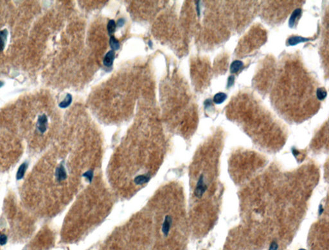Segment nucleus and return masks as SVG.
Segmentation results:
<instances>
[{
	"instance_id": "7ed1b4c3",
	"label": "nucleus",
	"mask_w": 329,
	"mask_h": 250,
	"mask_svg": "<svg viewBox=\"0 0 329 250\" xmlns=\"http://www.w3.org/2000/svg\"><path fill=\"white\" fill-rule=\"evenodd\" d=\"M55 178L58 183H62L67 180L68 178L69 173L67 171L66 163L64 160L61 162L60 164L57 166L55 171Z\"/></svg>"
},
{
	"instance_id": "f8f14e48",
	"label": "nucleus",
	"mask_w": 329,
	"mask_h": 250,
	"mask_svg": "<svg viewBox=\"0 0 329 250\" xmlns=\"http://www.w3.org/2000/svg\"><path fill=\"white\" fill-rule=\"evenodd\" d=\"M71 102H72V96L70 94H67L66 96L65 97V99L59 104V106L62 108H66L71 105Z\"/></svg>"
},
{
	"instance_id": "f3484780",
	"label": "nucleus",
	"mask_w": 329,
	"mask_h": 250,
	"mask_svg": "<svg viewBox=\"0 0 329 250\" xmlns=\"http://www.w3.org/2000/svg\"><path fill=\"white\" fill-rule=\"evenodd\" d=\"M234 82H235L234 76H230L228 80V85H227L228 87L229 88V87H231L232 86H233V85L234 84Z\"/></svg>"
},
{
	"instance_id": "423d86ee",
	"label": "nucleus",
	"mask_w": 329,
	"mask_h": 250,
	"mask_svg": "<svg viewBox=\"0 0 329 250\" xmlns=\"http://www.w3.org/2000/svg\"><path fill=\"white\" fill-rule=\"evenodd\" d=\"M115 59V51L111 50L107 53L104 59V64L106 67H111L113 64L114 60Z\"/></svg>"
},
{
	"instance_id": "6e6552de",
	"label": "nucleus",
	"mask_w": 329,
	"mask_h": 250,
	"mask_svg": "<svg viewBox=\"0 0 329 250\" xmlns=\"http://www.w3.org/2000/svg\"><path fill=\"white\" fill-rule=\"evenodd\" d=\"M302 14V9L301 8H297L295 9L294 11L292 12L291 17H290V19H289V26L290 28H293L294 25H295V23H296V21H297V18L301 15Z\"/></svg>"
},
{
	"instance_id": "f257e3e1",
	"label": "nucleus",
	"mask_w": 329,
	"mask_h": 250,
	"mask_svg": "<svg viewBox=\"0 0 329 250\" xmlns=\"http://www.w3.org/2000/svg\"><path fill=\"white\" fill-rule=\"evenodd\" d=\"M183 191L177 183L161 186L146 210L152 227L150 250H183L187 239V223Z\"/></svg>"
},
{
	"instance_id": "5701e85b",
	"label": "nucleus",
	"mask_w": 329,
	"mask_h": 250,
	"mask_svg": "<svg viewBox=\"0 0 329 250\" xmlns=\"http://www.w3.org/2000/svg\"><path fill=\"white\" fill-rule=\"evenodd\" d=\"M3 85H4V82L2 81H0V88H1L2 87H3Z\"/></svg>"
},
{
	"instance_id": "9b49d317",
	"label": "nucleus",
	"mask_w": 329,
	"mask_h": 250,
	"mask_svg": "<svg viewBox=\"0 0 329 250\" xmlns=\"http://www.w3.org/2000/svg\"><path fill=\"white\" fill-rule=\"evenodd\" d=\"M227 98V95L224 92H219L214 97V102L216 104L223 103Z\"/></svg>"
},
{
	"instance_id": "aec40b11",
	"label": "nucleus",
	"mask_w": 329,
	"mask_h": 250,
	"mask_svg": "<svg viewBox=\"0 0 329 250\" xmlns=\"http://www.w3.org/2000/svg\"><path fill=\"white\" fill-rule=\"evenodd\" d=\"M124 23H125V20H124V19H120L118 21V22H117V24H116V25H117V26H119V27H122V26H124Z\"/></svg>"
},
{
	"instance_id": "b1692460",
	"label": "nucleus",
	"mask_w": 329,
	"mask_h": 250,
	"mask_svg": "<svg viewBox=\"0 0 329 250\" xmlns=\"http://www.w3.org/2000/svg\"><path fill=\"white\" fill-rule=\"evenodd\" d=\"M300 250H305V249H300Z\"/></svg>"
},
{
	"instance_id": "9d476101",
	"label": "nucleus",
	"mask_w": 329,
	"mask_h": 250,
	"mask_svg": "<svg viewBox=\"0 0 329 250\" xmlns=\"http://www.w3.org/2000/svg\"><path fill=\"white\" fill-rule=\"evenodd\" d=\"M243 62L240 60L233 61L230 66V71L232 73H236L238 72L243 67Z\"/></svg>"
},
{
	"instance_id": "39448f33",
	"label": "nucleus",
	"mask_w": 329,
	"mask_h": 250,
	"mask_svg": "<svg viewBox=\"0 0 329 250\" xmlns=\"http://www.w3.org/2000/svg\"><path fill=\"white\" fill-rule=\"evenodd\" d=\"M28 162H24L19 166L17 169V173H16V176L17 180H20L24 178L25 172L28 169Z\"/></svg>"
},
{
	"instance_id": "f03ea898",
	"label": "nucleus",
	"mask_w": 329,
	"mask_h": 250,
	"mask_svg": "<svg viewBox=\"0 0 329 250\" xmlns=\"http://www.w3.org/2000/svg\"><path fill=\"white\" fill-rule=\"evenodd\" d=\"M151 241V223L145 210L116 228L99 250H150Z\"/></svg>"
},
{
	"instance_id": "4468645a",
	"label": "nucleus",
	"mask_w": 329,
	"mask_h": 250,
	"mask_svg": "<svg viewBox=\"0 0 329 250\" xmlns=\"http://www.w3.org/2000/svg\"><path fill=\"white\" fill-rule=\"evenodd\" d=\"M327 95V92L324 88H318L316 91V96L319 100H323Z\"/></svg>"
},
{
	"instance_id": "1a4fd4ad",
	"label": "nucleus",
	"mask_w": 329,
	"mask_h": 250,
	"mask_svg": "<svg viewBox=\"0 0 329 250\" xmlns=\"http://www.w3.org/2000/svg\"><path fill=\"white\" fill-rule=\"evenodd\" d=\"M8 35L7 29H3L0 31V51H2L5 49L6 41Z\"/></svg>"
},
{
	"instance_id": "2eb2a0df",
	"label": "nucleus",
	"mask_w": 329,
	"mask_h": 250,
	"mask_svg": "<svg viewBox=\"0 0 329 250\" xmlns=\"http://www.w3.org/2000/svg\"><path fill=\"white\" fill-rule=\"evenodd\" d=\"M116 25L114 20H110L109 21V23L107 24V31H108V33L109 35H111V34L114 33L116 30Z\"/></svg>"
},
{
	"instance_id": "20e7f679",
	"label": "nucleus",
	"mask_w": 329,
	"mask_h": 250,
	"mask_svg": "<svg viewBox=\"0 0 329 250\" xmlns=\"http://www.w3.org/2000/svg\"><path fill=\"white\" fill-rule=\"evenodd\" d=\"M37 129L41 134H44L48 128V117L46 114H43L38 117L36 124Z\"/></svg>"
},
{
	"instance_id": "0eeeda50",
	"label": "nucleus",
	"mask_w": 329,
	"mask_h": 250,
	"mask_svg": "<svg viewBox=\"0 0 329 250\" xmlns=\"http://www.w3.org/2000/svg\"><path fill=\"white\" fill-rule=\"evenodd\" d=\"M309 40H310V39H308V38H305V37H302L300 36H293L289 39L287 41V44L290 46H295V45L300 44V43L307 42Z\"/></svg>"
},
{
	"instance_id": "412c9836",
	"label": "nucleus",
	"mask_w": 329,
	"mask_h": 250,
	"mask_svg": "<svg viewBox=\"0 0 329 250\" xmlns=\"http://www.w3.org/2000/svg\"><path fill=\"white\" fill-rule=\"evenodd\" d=\"M199 2H197V14H198V16H199V14H200V9L199 7Z\"/></svg>"
},
{
	"instance_id": "ddd939ff",
	"label": "nucleus",
	"mask_w": 329,
	"mask_h": 250,
	"mask_svg": "<svg viewBox=\"0 0 329 250\" xmlns=\"http://www.w3.org/2000/svg\"><path fill=\"white\" fill-rule=\"evenodd\" d=\"M109 45H110V47L113 51H116L120 47L119 41L113 36H111L109 39Z\"/></svg>"
},
{
	"instance_id": "a211bd4d",
	"label": "nucleus",
	"mask_w": 329,
	"mask_h": 250,
	"mask_svg": "<svg viewBox=\"0 0 329 250\" xmlns=\"http://www.w3.org/2000/svg\"><path fill=\"white\" fill-rule=\"evenodd\" d=\"M204 106H205V108H210V107L213 106V104H212V100H210V99L206 100L204 101Z\"/></svg>"
},
{
	"instance_id": "4be33fe9",
	"label": "nucleus",
	"mask_w": 329,
	"mask_h": 250,
	"mask_svg": "<svg viewBox=\"0 0 329 250\" xmlns=\"http://www.w3.org/2000/svg\"><path fill=\"white\" fill-rule=\"evenodd\" d=\"M319 209H320V210H319L320 214H322V213L323 212V209L322 208V205H321V206H320V207H319Z\"/></svg>"
},
{
	"instance_id": "6ab92c4d",
	"label": "nucleus",
	"mask_w": 329,
	"mask_h": 250,
	"mask_svg": "<svg viewBox=\"0 0 329 250\" xmlns=\"http://www.w3.org/2000/svg\"><path fill=\"white\" fill-rule=\"evenodd\" d=\"M269 250H278V244L275 242H273L269 246Z\"/></svg>"
},
{
	"instance_id": "dca6fc26",
	"label": "nucleus",
	"mask_w": 329,
	"mask_h": 250,
	"mask_svg": "<svg viewBox=\"0 0 329 250\" xmlns=\"http://www.w3.org/2000/svg\"><path fill=\"white\" fill-rule=\"evenodd\" d=\"M8 237L5 234H0V246H4L7 243Z\"/></svg>"
}]
</instances>
